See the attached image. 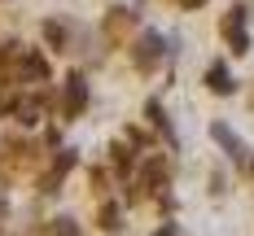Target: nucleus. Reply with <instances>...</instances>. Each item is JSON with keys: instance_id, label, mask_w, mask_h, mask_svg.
Returning a JSON list of instances; mask_svg holds the SVG:
<instances>
[{"instance_id": "1", "label": "nucleus", "mask_w": 254, "mask_h": 236, "mask_svg": "<svg viewBox=\"0 0 254 236\" xmlns=\"http://www.w3.org/2000/svg\"><path fill=\"white\" fill-rule=\"evenodd\" d=\"M224 40L232 52H250V31H246V4L224 13Z\"/></svg>"}, {"instance_id": "2", "label": "nucleus", "mask_w": 254, "mask_h": 236, "mask_svg": "<svg viewBox=\"0 0 254 236\" xmlns=\"http://www.w3.org/2000/svg\"><path fill=\"white\" fill-rule=\"evenodd\" d=\"M131 61H136V70L149 75L153 66L162 61V35H158V31H145V35L136 40V48H131Z\"/></svg>"}, {"instance_id": "3", "label": "nucleus", "mask_w": 254, "mask_h": 236, "mask_svg": "<svg viewBox=\"0 0 254 236\" xmlns=\"http://www.w3.org/2000/svg\"><path fill=\"white\" fill-rule=\"evenodd\" d=\"M83 105H88V83H83V75H66V83H62V114L66 118H79Z\"/></svg>"}, {"instance_id": "4", "label": "nucleus", "mask_w": 254, "mask_h": 236, "mask_svg": "<svg viewBox=\"0 0 254 236\" xmlns=\"http://www.w3.org/2000/svg\"><path fill=\"white\" fill-rule=\"evenodd\" d=\"M13 57H18V66H22V83H44V79H49V61H44L40 52L18 48Z\"/></svg>"}, {"instance_id": "5", "label": "nucleus", "mask_w": 254, "mask_h": 236, "mask_svg": "<svg viewBox=\"0 0 254 236\" xmlns=\"http://www.w3.org/2000/svg\"><path fill=\"white\" fill-rule=\"evenodd\" d=\"M210 136H215V140L224 144V153H228L232 162H246V144L237 140V131H232L228 123H215V127H210Z\"/></svg>"}, {"instance_id": "6", "label": "nucleus", "mask_w": 254, "mask_h": 236, "mask_svg": "<svg viewBox=\"0 0 254 236\" xmlns=\"http://www.w3.org/2000/svg\"><path fill=\"white\" fill-rule=\"evenodd\" d=\"M206 88H210V92H219V96H228V92H232V75H228V66H224V61H215V66L206 70Z\"/></svg>"}, {"instance_id": "7", "label": "nucleus", "mask_w": 254, "mask_h": 236, "mask_svg": "<svg viewBox=\"0 0 254 236\" xmlns=\"http://www.w3.org/2000/svg\"><path fill=\"white\" fill-rule=\"evenodd\" d=\"M70 166H75V153L66 149V153H62V157H57V162H53V171H49V175H44V192H53V188L62 184V175H66Z\"/></svg>"}, {"instance_id": "8", "label": "nucleus", "mask_w": 254, "mask_h": 236, "mask_svg": "<svg viewBox=\"0 0 254 236\" xmlns=\"http://www.w3.org/2000/svg\"><path fill=\"white\" fill-rule=\"evenodd\" d=\"M40 114H44V101H40V96H22V101H18V123H22V127L40 123Z\"/></svg>"}, {"instance_id": "9", "label": "nucleus", "mask_w": 254, "mask_h": 236, "mask_svg": "<svg viewBox=\"0 0 254 236\" xmlns=\"http://www.w3.org/2000/svg\"><path fill=\"white\" fill-rule=\"evenodd\" d=\"M40 236H79V223H75V219H53Z\"/></svg>"}, {"instance_id": "10", "label": "nucleus", "mask_w": 254, "mask_h": 236, "mask_svg": "<svg viewBox=\"0 0 254 236\" xmlns=\"http://www.w3.org/2000/svg\"><path fill=\"white\" fill-rule=\"evenodd\" d=\"M44 35H49L53 48H66V26L62 22H44Z\"/></svg>"}, {"instance_id": "11", "label": "nucleus", "mask_w": 254, "mask_h": 236, "mask_svg": "<svg viewBox=\"0 0 254 236\" xmlns=\"http://www.w3.org/2000/svg\"><path fill=\"white\" fill-rule=\"evenodd\" d=\"M145 114L153 118V127H158V131H171V127H167V114H162V105H158V101H149V105H145Z\"/></svg>"}, {"instance_id": "12", "label": "nucleus", "mask_w": 254, "mask_h": 236, "mask_svg": "<svg viewBox=\"0 0 254 236\" xmlns=\"http://www.w3.org/2000/svg\"><path fill=\"white\" fill-rule=\"evenodd\" d=\"M101 228H110V232L119 228V206H105L101 210Z\"/></svg>"}, {"instance_id": "13", "label": "nucleus", "mask_w": 254, "mask_h": 236, "mask_svg": "<svg viewBox=\"0 0 254 236\" xmlns=\"http://www.w3.org/2000/svg\"><path fill=\"white\" fill-rule=\"evenodd\" d=\"M153 236H176V228H171V223H167V228H158V232Z\"/></svg>"}, {"instance_id": "14", "label": "nucleus", "mask_w": 254, "mask_h": 236, "mask_svg": "<svg viewBox=\"0 0 254 236\" xmlns=\"http://www.w3.org/2000/svg\"><path fill=\"white\" fill-rule=\"evenodd\" d=\"M4 210H9V206H4V197H0V219H4Z\"/></svg>"}]
</instances>
